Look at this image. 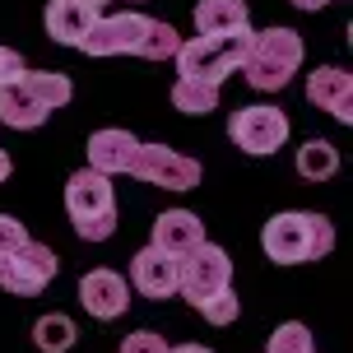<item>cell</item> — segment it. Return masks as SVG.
I'll return each mask as SVG.
<instances>
[{
  "label": "cell",
  "instance_id": "6da1fadb",
  "mask_svg": "<svg viewBox=\"0 0 353 353\" xmlns=\"http://www.w3.org/2000/svg\"><path fill=\"white\" fill-rule=\"evenodd\" d=\"M261 247L274 265H307V261H321L325 251L335 247V228H330L325 214L288 210V214H274L265 223Z\"/></svg>",
  "mask_w": 353,
  "mask_h": 353
},
{
  "label": "cell",
  "instance_id": "7a4b0ae2",
  "mask_svg": "<svg viewBox=\"0 0 353 353\" xmlns=\"http://www.w3.org/2000/svg\"><path fill=\"white\" fill-rule=\"evenodd\" d=\"M302 65V37L293 28H265V33H251V47L242 56V74H247L251 88L261 93H274L283 88Z\"/></svg>",
  "mask_w": 353,
  "mask_h": 353
},
{
  "label": "cell",
  "instance_id": "3957f363",
  "mask_svg": "<svg viewBox=\"0 0 353 353\" xmlns=\"http://www.w3.org/2000/svg\"><path fill=\"white\" fill-rule=\"evenodd\" d=\"M251 47V28H237V33H200L191 42H181L176 47V70L186 74V79H205V84H223L237 65H242V56Z\"/></svg>",
  "mask_w": 353,
  "mask_h": 353
},
{
  "label": "cell",
  "instance_id": "277c9868",
  "mask_svg": "<svg viewBox=\"0 0 353 353\" xmlns=\"http://www.w3.org/2000/svg\"><path fill=\"white\" fill-rule=\"evenodd\" d=\"M65 210H70L74 232L84 242H107L117 232V195L107 186V176L93 172V168H84L65 181Z\"/></svg>",
  "mask_w": 353,
  "mask_h": 353
},
{
  "label": "cell",
  "instance_id": "5b68a950",
  "mask_svg": "<svg viewBox=\"0 0 353 353\" xmlns=\"http://www.w3.org/2000/svg\"><path fill=\"white\" fill-rule=\"evenodd\" d=\"M130 176H140L149 186H163V191H195L200 186V163L168 149V144H140L135 159H130Z\"/></svg>",
  "mask_w": 353,
  "mask_h": 353
},
{
  "label": "cell",
  "instance_id": "8992f818",
  "mask_svg": "<svg viewBox=\"0 0 353 353\" xmlns=\"http://www.w3.org/2000/svg\"><path fill=\"white\" fill-rule=\"evenodd\" d=\"M232 279V261L223 247H214V242H200L195 251L181 256V283H176V293H186L195 312H200V302L214 298L219 288H228Z\"/></svg>",
  "mask_w": 353,
  "mask_h": 353
},
{
  "label": "cell",
  "instance_id": "52a82bcc",
  "mask_svg": "<svg viewBox=\"0 0 353 353\" xmlns=\"http://www.w3.org/2000/svg\"><path fill=\"white\" fill-rule=\"evenodd\" d=\"M228 135L232 144L242 149V154H274L283 140H288V117H283L279 107H237L228 117Z\"/></svg>",
  "mask_w": 353,
  "mask_h": 353
},
{
  "label": "cell",
  "instance_id": "ba28073f",
  "mask_svg": "<svg viewBox=\"0 0 353 353\" xmlns=\"http://www.w3.org/2000/svg\"><path fill=\"white\" fill-rule=\"evenodd\" d=\"M56 270H61L56 251L28 237L14 256H5V265H0V283H5L10 293H19V298H37V293L56 279Z\"/></svg>",
  "mask_w": 353,
  "mask_h": 353
},
{
  "label": "cell",
  "instance_id": "9c48e42d",
  "mask_svg": "<svg viewBox=\"0 0 353 353\" xmlns=\"http://www.w3.org/2000/svg\"><path fill=\"white\" fill-rule=\"evenodd\" d=\"M144 28H149V14H140V10L107 14V19L98 14L93 28H88V37L79 42V52H88V56H125V52H135L140 56Z\"/></svg>",
  "mask_w": 353,
  "mask_h": 353
},
{
  "label": "cell",
  "instance_id": "30bf717a",
  "mask_svg": "<svg viewBox=\"0 0 353 353\" xmlns=\"http://www.w3.org/2000/svg\"><path fill=\"white\" fill-rule=\"evenodd\" d=\"M130 283L140 288L144 298H172L176 293V283H181V261H176L172 251H163V247H149L135 256V265H130Z\"/></svg>",
  "mask_w": 353,
  "mask_h": 353
},
{
  "label": "cell",
  "instance_id": "8fae6325",
  "mask_svg": "<svg viewBox=\"0 0 353 353\" xmlns=\"http://www.w3.org/2000/svg\"><path fill=\"white\" fill-rule=\"evenodd\" d=\"M79 302H84L88 316L98 321H117L125 312V302H130V288L117 270H88L84 279H79Z\"/></svg>",
  "mask_w": 353,
  "mask_h": 353
},
{
  "label": "cell",
  "instance_id": "7c38bea8",
  "mask_svg": "<svg viewBox=\"0 0 353 353\" xmlns=\"http://www.w3.org/2000/svg\"><path fill=\"white\" fill-rule=\"evenodd\" d=\"M307 98L321 112H330L335 121L344 125L353 121V74H344L339 65H321V70L307 74Z\"/></svg>",
  "mask_w": 353,
  "mask_h": 353
},
{
  "label": "cell",
  "instance_id": "4fadbf2b",
  "mask_svg": "<svg viewBox=\"0 0 353 353\" xmlns=\"http://www.w3.org/2000/svg\"><path fill=\"white\" fill-rule=\"evenodd\" d=\"M135 149L140 140L130 135V130H117V125H107V130H93L88 135V168L93 172H130V159H135Z\"/></svg>",
  "mask_w": 353,
  "mask_h": 353
},
{
  "label": "cell",
  "instance_id": "5bb4252c",
  "mask_svg": "<svg viewBox=\"0 0 353 353\" xmlns=\"http://www.w3.org/2000/svg\"><path fill=\"white\" fill-rule=\"evenodd\" d=\"M47 117L52 112L37 103V93L23 84V74L10 79V84H0V121L10 125V130H37Z\"/></svg>",
  "mask_w": 353,
  "mask_h": 353
},
{
  "label": "cell",
  "instance_id": "9a60e30c",
  "mask_svg": "<svg viewBox=\"0 0 353 353\" xmlns=\"http://www.w3.org/2000/svg\"><path fill=\"white\" fill-rule=\"evenodd\" d=\"M98 10H88L79 0H47V37L61 42V47H79L93 28Z\"/></svg>",
  "mask_w": 353,
  "mask_h": 353
},
{
  "label": "cell",
  "instance_id": "2e32d148",
  "mask_svg": "<svg viewBox=\"0 0 353 353\" xmlns=\"http://www.w3.org/2000/svg\"><path fill=\"white\" fill-rule=\"evenodd\" d=\"M205 242V228H200V219H195L191 210H168L154 219V247L172 251L176 261L186 256V251H195Z\"/></svg>",
  "mask_w": 353,
  "mask_h": 353
},
{
  "label": "cell",
  "instance_id": "e0dca14e",
  "mask_svg": "<svg viewBox=\"0 0 353 353\" xmlns=\"http://www.w3.org/2000/svg\"><path fill=\"white\" fill-rule=\"evenodd\" d=\"M195 28H200L205 37L251 28L247 23V5H242V0H200V5H195Z\"/></svg>",
  "mask_w": 353,
  "mask_h": 353
},
{
  "label": "cell",
  "instance_id": "ac0fdd59",
  "mask_svg": "<svg viewBox=\"0 0 353 353\" xmlns=\"http://www.w3.org/2000/svg\"><path fill=\"white\" fill-rule=\"evenodd\" d=\"M172 107L176 112H191V117H205L219 107V84H205V79H176L172 84Z\"/></svg>",
  "mask_w": 353,
  "mask_h": 353
},
{
  "label": "cell",
  "instance_id": "d6986e66",
  "mask_svg": "<svg viewBox=\"0 0 353 353\" xmlns=\"http://www.w3.org/2000/svg\"><path fill=\"white\" fill-rule=\"evenodd\" d=\"M23 84L37 93V103L47 107V112H56V107H65L74 98V84L61 70H23Z\"/></svg>",
  "mask_w": 353,
  "mask_h": 353
},
{
  "label": "cell",
  "instance_id": "ffe728a7",
  "mask_svg": "<svg viewBox=\"0 0 353 353\" xmlns=\"http://www.w3.org/2000/svg\"><path fill=\"white\" fill-rule=\"evenodd\" d=\"M298 172L307 181H325V176L339 172V149L330 140H307L298 149Z\"/></svg>",
  "mask_w": 353,
  "mask_h": 353
},
{
  "label": "cell",
  "instance_id": "44dd1931",
  "mask_svg": "<svg viewBox=\"0 0 353 353\" xmlns=\"http://www.w3.org/2000/svg\"><path fill=\"white\" fill-rule=\"evenodd\" d=\"M33 344L42 353H65V349H74V321L70 316H42L33 325Z\"/></svg>",
  "mask_w": 353,
  "mask_h": 353
},
{
  "label": "cell",
  "instance_id": "7402d4cb",
  "mask_svg": "<svg viewBox=\"0 0 353 353\" xmlns=\"http://www.w3.org/2000/svg\"><path fill=\"white\" fill-rule=\"evenodd\" d=\"M176 47H181V37H176L172 23H159V19H149V28H144V42H140V56H144V61H172Z\"/></svg>",
  "mask_w": 353,
  "mask_h": 353
},
{
  "label": "cell",
  "instance_id": "603a6c76",
  "mask_svg": "<svg viewBox=\"0 0 353 353\" xmlns=\"http://www.w3.org/2000/svg\"><path fill=\"white\" fill-rule=\"evenodd\" d=\"M270 353H312V330L302 321H288L270 335Z\"/></svg>",
  "mask_w": 353,
  "mask_h": 353
},
{
  "label": "cell",
  "instance_id": "cb8c5ba5",
  "mask_svg": "<svg viewBox=\"0 0 353 353\" xmlns=\"http://www.w3.org/2000/svg\"><path fill=\"white\" fill-rule=\"evenodd\" d=\"M200 316L210 321V325H228V321H237V293H232V288H219L214 298L200 302Z\"/></svg>",
  "mask_w": 353,
  "mask_h": 353
},
{
  "label": "cell",
  "instance_id": "d4e9b609",
  "mask_svg": "<svg viewBox=\"0 0 353 353\" xmlns=\"http://www.w3.org/2000/svg\"><path fill=\"white\" fill-rule=\"evenodd\" d=\"M23 242H28V228L19 219H10V214H0V256H14Z\"/></svg>",
  "mask_w": 353,
  "mask_h": 353
},
{
  "label": "cell",
  "instance_id": "484cf974",
  "mask_svg": "<svg viewBox=\"0 0 353 353\" xmlns=\"http://www.w3.org/2000/svg\"><path fill=\"white\" fill-rule=\"evenodd\" d=\"M121 353H168V339L154 335V330H135V335L121 339Z\"/></svg>",
  "mask_w": 353,
  "mask_h": 353
},
{
  "label": "cell",
  "instance_id": "4316f807",
  "mask_svg": "<svg viewBox=\"0 0 353 353\" xmlns=\"http://www.w3.org/2000/svg\"><path fill=\"white\" fill-rule=\"evenodd\" d=\"M19 74H23V56L10 52V47H0V84H10Z\"/></svg>",
  "mask_w": 353,
  "mask_h": 353
},
{
  "label": "cell",
  "instance_id": "83f0119b",
  "mask_svg": "<svg viewBox=\"0 0 353 353\" xmlns=\"http://www.w3.org/2000/svg\"><path fill=\"white\" fill-rule=\"evenodd\" d=\"M168 353H214V349H205V344H181V349H168Z\"/></svg>",
  "mask_w": 353,
  "mask_h": 353
},
{
  "label": "cell",
  "instance_id": "f1b7e54d",
  "mask_svg": "<svg viewBox=\"0 0 353 353\" xmlns=\"http://www.w3.org/2000/svg\"><path fill=\"white\" fill-rule=\"evenodd\" d=\"M298 10H321V5H330V0H293Z\"/></svg>",
  "mask_w": 353,
  "mask_h": 353
},
{
  "label": "cell",
  "instance_id": "f546056e",
  "mask_svg": "<svg viewBox=\"0 0 353 353\" xmlns=\"http://www.w3.org/2000/svg\"><path fill=\"white\" fill-rule=\"evenodd\" d=\"M5 176H10V154L0 149V181H5Z\"/></svg>",
  "mask_w": 353,
  "mask_h": 353
},
{
  "label": "cell",
  "instance_id": "4dcf8cb0",
  "mask_svg": "<svg viewBox=\"0 0 353 353\" xmlns=\"http://www.w3.org/2000/svg\"><path fill=\"white\" fill-rule=\"evenodd\" d=\"M79 5H88V10H103L107 0H79Z\"/></svg>",
  "mask_w": 353,
  "mask_h": 353
},
{
  "label": "cell",
  "instance_id": "1f68e13d",
  "mask_svg": "<svg viewBox=\"0 0 353 353\" xmlns=\"http://www.w3.org/2000/svg\"><path fill=\"white\" fill-rule=\"evenodd\" d=\"M130 5H140V0H130Z\"/></svg>",
  "mask_w": 353,
  "mask_h": 353
},
{
  "label": "cell",
  "instance_id": "d6a6232c",
  "mask_svg": "<svg viewBox=\"0 0 353 353\" xmlns=\"http://www.w3.org/2000/svg\"><path fill=\"white\" fill-rule=\"evenodd\" d=\"M0 265H5V256H0Z\"/></svg>",
  "mask_w": 353,
  "mask_h": 353
},
{
  "label": "cell",
  "instance_id": "836d02e7",
  "mask_svg": "<svg viewBox=\"0 0 353 353\" xmlns=\"http://www.w3.org/2000/svg\"><path fill=\"white\" fill-rule=\"evenodd\" d=\"M312 353H316V349H312Z\"/></svg>",
  "mask_w": 353,
  "mask_h": 353
}]
</instances>
